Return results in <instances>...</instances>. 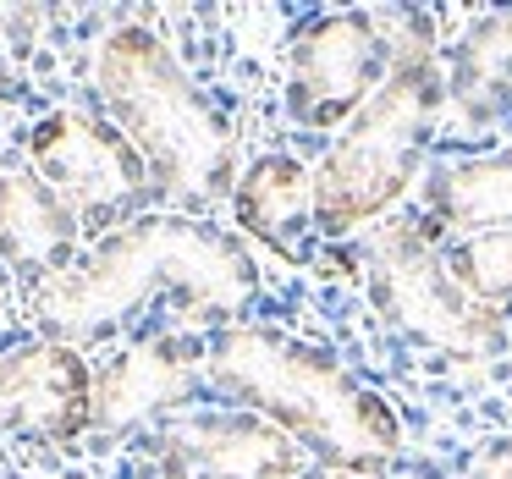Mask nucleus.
Here are the masks:
<instances>
[{
    "label": "nucleus",
    "mask_w": 512,
    "mask_h": 479,
    "mask_svg": "<svg viewBox=\"0 0 512 479\" xmlns=\"http://www.w3.org/2000/svg\"><path fill=\"white\" fill-rule=\"evenodd\" d=\"M435 215L446 226H463L468 237L507 232L512 226V155H490V160H468V166L441 171Z\"/></svg>",
    "instance_id": "ddd939ff"
},
{
    "label": "nucleus",
    "mask_w": 512,
    "mask_h": 479,
    "mask_svg": "<svg viewBox=\"0 0 512 479\" xmlns=\"http://www.w3.org/2000/svg\"><path fill=\"white\" fill-rule=\"evenodd\" d=\"M171 446L188 463H199L210 479H298L303 468L287 430H276L270 419H243V413L182 424Z\"/></svg>",
    "instance_id": "1a4fd4ad"
},
{
    "label": "nucleus",
    "mask_w": 512,
    "mask_h": 479,
    "mask_svg": "<svg viewBox=\"0 0 512 479\" xmlns=\"http://www.w3.org/2000/svg\"><path fill=\"white\" fill-rule=\"evenodd\" d=\"M34 177L72 210V221H116L149 193V166L122 127L89 111H56L28 138Z\"/></svg>",
    "instance_id": "423d86ee"
},
{
    "label": "nucleus",
    "mask_w": 512,
    "mask_h": 479,
    "mask_svg": "<svg viewBox=\"0 0 512 479\" xmlns=\"http://www.w3.org/2000/svg\"><path fill=\"white\" fill-rule=\"evenodd\" d=\"M155 287H177L210 309H232L248 298L254 276L226 237L193 221H144L111 237L89 265L50 276V287L39 292V314L56 331H94L144 303Z\"/></svg>",
    "instance_id": "7ed1b4c3"
},
{
    "label": "nucleus",
    "mask_w": 512,
    "mask_h": 479,
    "mask_svg": "<svg viewBox=\"0 0 512 479\" xmlns=\"http://www.w3.org/2000/svg\"><path fill=\"white\" fill-rule=\"evenodd\" d=\"M100 94L111 105L122 138L144 155L149 177L177 199H210L226 182V144L221 116L204 105L193 78L177 67L149 28H116L94 61Z\"/></svg>",
    "instance_id": "f03ea898"
},
{
    "label": "nucleus",
    "mask_w": 512,
    "mask_h": 479,
    "mask_svg": "<svg viewBox=\"0 0 512 479\" xmlns=\"http://www.w3.org/2000/svg\"><path fill=\"white\" fill-rule=\"evenodd\" d=\"M309 479H364V474H358V468H336V463H325L320 474H309Z\"/></svg>",
    "instance_id": "a211bd4d"
},
{
    "label": "nucleus",
    "mask_w": 512,
    "mask_h": 479,
    "mask_svg": "<svg viewBox=\"0 0 512 479\" xmlns=\"http://www.w3.org/2000/svg\"><path fill=\"white\" fill-rule=\"evenodd\" d=\"M375 298L408 336L430 347H446L457 358H485L501 347V320L496 309L474 303L452 281L446 259L430 248V237L397 226L375 248Z\"/></svg>",
    "instance_id": "39448f33"
},
{
    "label": "nucleus",
    "mask_w": 512,
    "mask_h": 479,
    "mask_svg": "<svg viewBox=\"0 0 512 479\" xmlns=\"http://www.w3.org/2000/svg\"><path fill=\"white\" fill-rule=\"evenodd\" d=\"M72 232H78L72 210L34 171H6L0 177V259L6 265L50 276V270L67 265Z\"/></svg>",
    "instance_id": "9d476101"
},
{
    "label": "nucleus",
    "mask_w": 512,
    "mask_h": 479,
    "mask_svg": "<svg viewBox=\"0 0 512 479\" xmlns=\"http://www.w3.org/2000/svg\"><path fill=\"white\" fill-rule=\"evenodd\" d=\"M210 369L232 397L265 413L292 441L325 452V463L336 468L386 463V457L402 452V424L391 413V402L358 386L336 358L314 353V347L232 325L210 347Z\"/></svg>",
    "instance_id": "f257e3e1"
},
{
    "label": "nucleus",
    "mask_w": 512,
    "mask_h": 479,
    "mask_svg": "<svg viewBox=\"0 0 512 479\" xmlns=\"http://www.w3.org/2000/svg\"><path fill=\"white\" fill-rule=\"evenodd\" d=\"M457 479H512V441H490Z\"/></svg>",
    "instance_id": "f3484780"
},
{
    "label": "nucleus",
    "mask_w": 512,
    "mask_h": 479,
    "mask_svg": "<svg viewBox=\"0 0 512 479\" xmlns=\"http://www.w3.org/2000/svg\"><path fill=\"white\" fill-rule=\"evenodd\" d=\"M452 281L468 292L474 303L496 309V303L512 298V226L507 232H479V237H463L446 259Z\"/></svg>",
    "instance_id": "2eb2a0df"
},
{
    "label": "nucleus",
    "mask_w": 512,
    "mask_h": 479,
    "mask_svg": "<svg viewBox=\"0 0 512 479\" xmlns=\"http://www.w3.org/2000/svg\"><path fill=\"white\" fill-rule=\"evenodd\" d=\"M391 23L369 12H336L320 17L292 45V116L309 127H331L342 116L364 111L375 100V83L397 67Z\"/></svg>",
    "instance_id": "0eeeda50"
},
{
    "label": "nucleus",
    "mask_w": 512,
    "mask_h": 479,
    "mask_svg": "<svg viewBox=\"0 0 512 479\" xmlns=\"http://www.w3.org/2000/svg\"><path fill=\"white\" fill-rule=\"evenodd\" d=\"M0 419L39 441H72L94 424V380L72 347L28 342L0 353Z\"/></svg>",
    "instance_id": "6e6552de"
},
{
    "label": "nucleus",
    "mask_w": 512,
    "mask_h": 479,
    "mask_svg": "<svg viewBox=\"0 0 512 479\" xmlns=\"http://www.w3.org/2000/svg\"><path fill=\"white\" fill-rule=\"evenodd\" d=\"M512 83V12H496L457 45V100L474 116H490L501 105V89Z\"/></svg>",
    "instance_id": "4468645a"
},
{
    "label": "nucleus",
    "mask_w": 512,
    "mask_h": 479,
    "mask_svg": "<svg viewBox=\"0 0 512 479\" xmlns=\"http://www.w3.org/2000/svg\"><path fill=\"white\" fill-rule=\"evenodd\" d=\"M28 34H34V17L28 12H0V83H12L23 72Z\"/></svg>",
    "instance_id": "dca6fc26"
},
{
    "label": "nucleus",
    "mask_w": 512,
    "mask_h": 479,
    "mask_svg": "<svg viewBox=\"0 0 512 479\" xmlns=\"http://www.w3.org/2000/svg\"><path fill=\"white\" fill-rule=\"evenodd\" d=\"M441 100L430 56H397L380 94L353 116L336 149L314 171V221L320 232H353L408 193L424 155V127Z\"/></svg>",
    "instance_id": "20e7f679"
},
{
    "label": "nucleus",
    "mask_w": 512,
    "mask_h": 479,
    "mask_svg": "<svg viewBox=\"0 0 512 479\" xmlns=\"http://www.w3.org/2000/svg\"><path fill=\"white\" fill-rule=\"evenodd\" d=\"M314 215V177L292 155H265L237 182V221L265 237L276 254L303 259V232Z\"/></svg>",
    "instance_id": "f8f14e48"
},
{
    "label": "nucleus",
    "mask_w": 512,
    "mask_h": 479,
    "mask_svg": "<svg viewBox=\"0 0 512 479\" xmlns=\"http://www.w3.org/2000/svg\"><path fill=\"white\" fill-rule=\"evenodd\" d=\"M188 386H193V358L177 342H138L105 369L100 391H94V424H105V430L138 424L144 413L182 402Z\"/></svg>",
    "instance_id": "9b49d317"
}]
</instances>
